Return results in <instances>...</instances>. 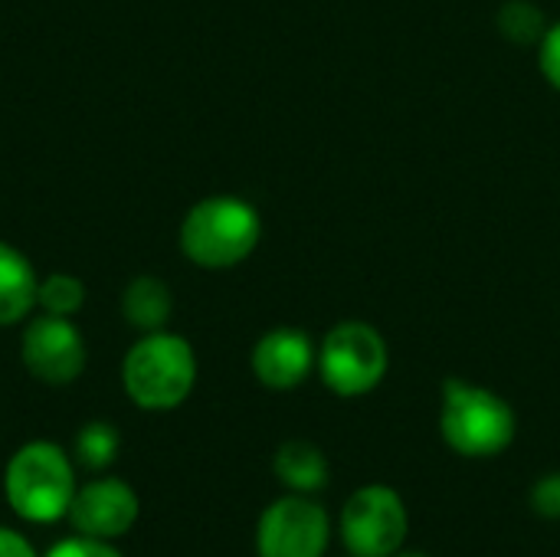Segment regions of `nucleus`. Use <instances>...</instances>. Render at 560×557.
I'll list each match as a JSON object with an SVG mask.
<instances>
[{
	"instance_id": "obj_21",
	"label": "nucleus",
	"mask_w": 560,
	"mask_h": 557,
	"mask_svg": "<svg viewBox=\"0 0 560 557\" xmlns=\"http://www.w3.org/2000/svg\"><path fill=\"white\" fill-rule=\"evenodd\" d=\"M390 557H430V555H423V552H404V548H400L397 555H390Z\"/></svg>"
},
{
	"instance_id": "obj_7",
	"label": "nucleus",
	"mask_w": 560,
	"mask_h": 557,
	"mask_svg": "<svg viewBox=\"0 0 560 557\" xmlns=\"http://www.w3.org/2000/svg\"><path fill=\"white\" fill-rule=\"evenodd\" d=\"M328 512L312 496L289 492L262 509L256 525L259 557H325L328 552Z\"/></svg>"
},
{
	"instance_id": "obj_9",
	"label": "nucleus",
	"mask_w": 560,
	"mask_h": 557,
	"mask_svg": "<svg viewBox=\"0 0 560 557\" xmlns=\"http://www.w3.org/2000/svg\"><path fill=\"white\" fill-rule=\"evenodd\" d=\"M138 515H141V499L131 489V483L118 476H98L75 489L66 519L75 529V535L115 542L135 529Z\"/></svg>"
},
{
	"instance_id": "obj_2",
	"label": "nucleus",
	"mask_w": 560,
	"mask_h": 557,
	"mask_svg": "<svg viewBox=\"0 0 560 557\" xmlns=\"http://www.w3.org/2000/svg\"><path fill=\"white\" fill-rule=\"evenodd\" d=\"M262 240L259 210L233 194L203 197L180 223V253L200 269H233L246 263Z\"/></svg>"
},
{
	"instance_id": "obj_4",
	"label": "nucleus",
	"mask_w": 560,
	"mask_h": 557,
	"mask_svg": "<svg viewBox=\"0 0 560 557\" xmlns=\"http://www.w3.org/2000/svg\"><path fill=\"white\" fill-rule=\"evenodd\" d=\"M515 410L495 391L450 378L443 384L440 433L446 446L469 460H489L512 446L515 440Z\"/></svg>"
},
{
	"instance_id": "obj_12",
	"label": "nucleus",
	"mask_w": 560,
	"mask_h": 557,
	"mask_svg": "<svg viewBox=\"0 0 560 557\" xmlns=\"http://www.w3.org/2000/svg\"><path fill=\"white\" fill-rule=\"evenodd\" d=\"M276 479L299 496H315L328 486V456L308 440H285L272 456Z\"/></svg>"
},
{
	"instance_id": "obj_3",
	"label": "nucleus",
	"mask_w": 560,
	"mask_h": 557,
	"mask_svg": "<svg viewBox=\"0 0 560 557\" xmlns=\"http://www.w3.org/2000/svg\"><path fill=\"white\" fill-rule=\"evenodd\" d=\"M197 384V355L184 335L167 328L144 332L121 361V387L141 410L164 414L180 407Z\"/></svg>"
},
{
	"instance_id": "obj_11",
	"label": "nucleus",
	"mask_w": 560,
	"mask_h": 557,
	"mask_svg": "<svg viewBox=\"0 0 560 557\" xmlns=\"http://www.w3.org/2000/svg\"><path fill=\"white\" fill-rule=\"evenodd\" d=\"M36 269L10 243L0 240V328L20 325L36 309Z\"/></svg>"
},
{
	"instance_id": "obj_10",
	"label": "nucleus",
	"mask_w": 560,
	"mask_h": 557,
	"mask_svg": "<svg viewBox=\"0 0 560 557\" xmlns=\"http://www.w3.org/2000/svg\"><path fill=\"white\" fill-rule=\"evenodd\" d=\"M253 374L269 391H295L318 368V351L302 328H272L253 348Z\"/></svg>"
},
{
	"instance_id": "obj_14",
	"label": "nucleus",
	"mask_w": 560,
	"mask_h": 557,
	"mask_svg": "<svg viewBox=\"0 0 560 557\" xmlns=\"http://www.w3.org/2000/svg\"><path fill=\"white\" fill-rule=\"evenodd\" d=\"M121 453V437L118 430L108 423V420H89L79 433H75V443H72V456L79 466L92 469V473H102L108 469Z\"/></svg>"
},
{
	"instance_id": "obj_18",
	"label": "nucleus",
	"mask_w": 560,
	"mask_h": 557,
	"mask_svg": "<svg viewBox=\"0 0 560 557\" xmlns=\"http://www.w3.org/2000/svg\"><path fill=\"white\" fill-rule=\"evenodd\" d=\"M532 509L545 522H560V473H548L532 486Z\"/></svg>"
},
{
	"instance_id": "obj_1",
	"label": "nucleus",
	"mask_w": 560,
	"mask_h": 557,
	"mask_svg": "<svg viewBox=\"0 0 560 557\" xmlns=\"http://www.w3.org/2000/svg\"><path fill=\"white\" fill-rule=\"evenodd\" d=\"M75 463L49 440L23 443L3 469V496L16 519L30 525H56L75 499Z\"/></svg>"
},
{
	"instance_id": "obj_8",
	"label": "nucleus",
	"mask_w": 560,
	"mask_h": 557,
	"mask_svg": "<svg viewBox=\"0 0 560 557\" xmlns=\"http://www.w3.org/2000/svg\"><path fill=\"white\" fill-rule=\"evenodd\" d=\"M20 358L39 384L66 387L85 371V338L72 318L39 312L23 328Z\"/></svg>"
},
{
	"instance_id": "obj_5",
	"label": "nucleus",
	"mask_w": 560,
	"mask_h": 557,
	"mask_svg": "<svg viewBox=\"0 0 560 557\" xmlns=\"http://www.w3.org/2000/svg\"><path fill=\"white\" fill-rule=\"evenodd\" d=\"M390 368L384 335L358 318L338 322L318 345V374L338 397L371 394Z\"/></svg>"
},
{
	"instance_id": "obj_6",
	"label": "nucleus",
	"mask_w": 560,
	"mask_h": 557,
	"mask_svg": "<svg viewBox=\"0 0 560 557\" xmlns=\"http://www.w3.org/2000/svg\"><path fill=\"white\" fill-rule=\"evenodd\" d=\"M410 515L397 489L361 486L341 509V542L351 557H390L407 542Z\"/></svg>"
},
{
	"instance_id": "obj_20",
	"label": "nucleus",
	"mask_w": 560,
	"mask_h": 557,
	"mask_svg": "<svg viewBox=\"0 0 560 557\" xmlns=\"http://www.w3.org/2000/svg\"><path fill=\"white\" fill-rule=\"evenodd\" d=\"M0 557H39V555L33 552V545H30L20 532H13V529L0 525Z\"/></svg>"
},
{
	"instance_id": "obj_15",
	"label": "nucleus",
	"mask_w": 560,
	"mask_h": 557,
	"mask_svg": "<svg viewBox=\"0 0 560 557\" xmlns=\"http://www.w3.org/2000/svg\"><path fill=\"white\" fill-rule=\"evenodd\" d=\"M82 305H85L82 279H75L69 272H49L46 279H39V289H36V309L39 312L72 318Z\"/></svg>"
},
{
	"instance_id": "obj_19",
	"label": "nucleus",
	"mask_w": 560,
	"mask_h": 557,
	"mask_svg": "<svg viewBox=\"0 0 560 557\" xmlns=\"http://www.w3.org/2000/svg\"><path fill=\"white\" fill-rule=\"evenodd\" d=\"M538 62H541V72L551 82V89L560 92V23L548 26V33L541 36V43H538Z\"/></svg>"
},
{
	"instance_id": "obj_13",
	"label": "nucleus",
	"mask_w": 560,
	"mask_h": 557,
	"mask_svg": "<svg viewBox=\"0 0 560 557\" xmlns=\"http://www.w3.org/2000/svg\"><path fill=\"white\" fill-rule=\"evenodd\" d=\"M121 315L131 328L144 332H161L167 328L174 315V295L171 286L158 276H138L125 286L121 292Z\"/></svg>"
},
{
	"instance_id": "obj_17",
	"label": "nucleus",
	"mask_w": 560,
	"mask_h": 557,
	"mask_svg": "<svg viewBox=\"0 0 560 557\" xmlns=\"http://www.w3.org/2000/svg\"><path fill=\"white\" fill-rule=\"evenodd\" d=\"M43 557H125L112 542L102 538H89V535H72L56 542Z\"/></svg>"
},
{
	"instance_id": "obj_16",
	"label": "nucleus",
	"mask_w": 560,
	"mask_h": 557,
	"mask_svg": "<svg viewBox=\"0 0 560 557\" xmlns=\"http://www.w3.org/2000/svg\"><path fill=\"white\" fill-rule=\"evenodd\" d=\"M499 30L512 43L532 46V43H541V36L548 33V20L532 0H509L499 10Z\"/></svg>"
}]
</instances>
